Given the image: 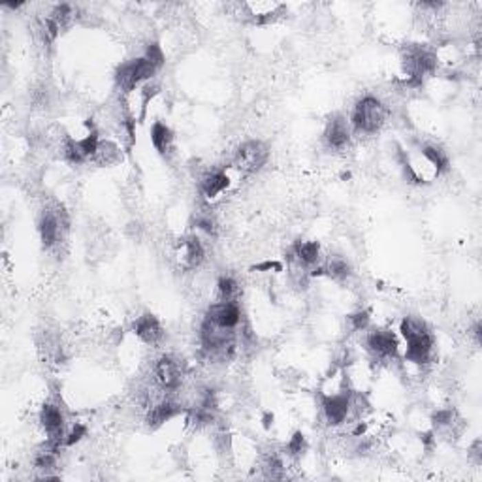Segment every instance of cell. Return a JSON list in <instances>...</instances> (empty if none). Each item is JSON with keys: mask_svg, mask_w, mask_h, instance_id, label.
<instances>
[{"mask_svg": "<svg viewBox=\"0 0 482 482\" xmlns=\"http://www.w3.org/2000/svg\"><path fill=\"white\" fill-rule=\"evenodd\" d=\"M401 335L407 341V353H405V358L412 364H428L430 362V356H432L433 348V337L426 322L422 319H417V317H405L401 320Z\"/></svg>", "mask_w": 482, "mask_h": 482, "instance_id": "1", "label": "cell"}, {"mask_svg": "<svg viewBox=\"0 0 482 482\" xmlns=\"http://www.w3.org/2000/svg\"><path fill=\"white\" fill-rule=\"evenodd\" d=\"M386 115H388V112L381 100L375 96H364L356 102L350 120H353L356 130L366 132V134H373L383 128V125L386 123Z\"/></svg>", "mask_w": 482, "mask_h": 482, "instance_id": "2", "label": "cell"}, {"mask_svg": "<svg viewBox=\"0 0 482 482\" xmlns=\"http://www.w3.org/2000/svg\"><path fill=\"white\" fill-rule=\"evenodd\" d=\"M405 70H407V85H422V79L430 76L437 68V57L432 51L420 48V45H411L407 48L404 57Z\"/></svg>", "mask_w": 482, "mask_h": 482, "instance_id": "3", "label": "cell"}, {"mask_svg": "<svg viewBox=\"0 0 482 482\" xmlns=\"http://www.w3.org/2000/svg\"><path fill=\"white\" fill-rule=\"evenodd\" d=\"M156 68L147 61V59H136L130 63H125L119 66V70L115 74L117 85L125 92L134 91L136 87H140L143 81H147L155 76Z\"/></svg>", "mask_w": 482, "mask_h": 482, "instance_id": "4", "label": "cell"}, {"mask_svg": "<svg viewBox=\"0 0 482 482\" xmlns=\"http://www.w3.org/2000/svg\"><path fill=\"white\" fill-rule=\"evenodd\" d=\"M268 156H270V151L262 142L251 140L235 151L234 168L240 170L241 174H256L258 170H262L264 164L268 163Z\"/></svg>", "mask_w": 482, "mask_h": 482, "instance_id": "5", "label": "cell"}, {"mask_svg": "<svg viewBox=\"0 0 482 482\" xmlns=\"http://www.w3.org/2000/svg\"><path fill=\"white\" fill-rule=\"evenodd\" d=\"M66 217L64 213L59 209V211H45L40 219V224H38V232H40V238H42V243L45 249L55 247L59 243V238H61V230H66Z\"/></svg>", "mask_w": 482, "mask_h": 482, "instance_id": "6", "label": "cell"}, {"mask_svg": "<svg viewBox=\"0 0 482 482\" xmlns=\"http://www.w3.org/2000/svg\"><path fill=\"white\" fill-rule=\"evenodd\" d=\"M206 319L220 328L235 330L241 320V311L235 302H219V304H213L209 307Z\"/></svg>", "mask_w": 482, "mask_h": 482, "instance_id": "7", "label": "cell"}, {"mask_svg": "<svg viewBox=\"0 0 482 482\" xmlns=\"http://www.w3.org/2000/svg\"><path fill=\"white\" fill-rule=\"evenodd\" d=\"M155 379L164 390H176L181 384V379H183L179 362L174 360L171 356H163L160 360L156 362Z\"/></svg>", "mask_w": 482, "mask_h": 482, "instance_id": "8", "label": "cell"}, {"mask_svg": "<svg viewBox=\"0 0 482 482\" xmlns=\"http://www.w3.org/2000/svg\"><path fill=\"white\" fill-rule=\"evenodd\" d=\"M204 255H206V253H204V247H202L198 238L191 235V238L179 240L176 256H178V262L181 268H185V270H194V268H198L200 264H202V260H204Z\"/></svg>", "mask_w": 482, "mask_h": 482, "instance_id": "9", "label": "cell"}, {"mask_svg": "<svg viewBox=\"0 0 482 482\" xmlns=\"http://www.w3.org/2000/svg\"><path fill=\"white\" fill-rule=\"evenodd\" d=\"M40 422H42L43 430L50 435L51 443L61 445L64 441V417L59 407L55 405H43L40 411Z\"/></svg>", "mask_w": 482, "mask_h": 482, "instance_id": "10", "label": "cell"}, {"mask_svg": "<svg viewBox=\"0 0 482 482\" xmlns=\"http://www.w3.org/2000/svg\"><path fill=\"white\" fill-rule=\"evenodd\" d=\"M324 140H326L330 149L341 151L345 149L350 142V132H348V125L345 117L335 115L330 123H328L326 132H324Z\"/></svg>", "mask_w": 482, "mask_h": 482, "instance_id": "11", "label": "cell"}, {"mask_svg": "<svg viewBox=\"0 0 482 482\" xmlns=\"http://www.w3.org/2000/svg\"><path fill=\"white\" fill-rule=\"evenodd\" d=\"M134 333L147 345H156L164 335L160 322L151 313H145L142 317H138V320L134 322Z\"/></svg>", "mask_w": 482, "mask_h": 482, "instance_id": "12", "label": "cell"}, {"mask_svg": "<svg viewBox=\"0 0 482 482\" xmlns=\"http://www.w3.org/2000/svg\"><path fill=\"white\" fill-rule=\"evenodd\" d=\"M324 417L330 424L337 426L345 422L348 411H350V397L347 394H335V396L324 397Z\"/></svg>", "mask_w": 482, "mask_h": 482, "instance_id": "13", "label": "cell"}, {"mask_svg": "<svg viewBox=\"0 0 482 482\" xmlns=\"http://www.w3.org/2000/svg\"><path fill=\"white\" fill-rule=\"evenodd\" d=\"M368 348L375 356L388 358L397 353V341L388 330H375L368 335Z\"/></svg>", "mask_w": 482, "mask_h": 482, "instance_id": "14", "label": "cell"}, {"mask_svg": "<svg viewBox=\"0 0 482 482\" xmlns=\"http://www.w3.org/2000/svg\"><path fill=\"white\" fill-rule=\"evenodd\" d=\"M179 412V407L174 401H160V404H156L151 407V411L147 412V426L149 428H158V426H163L164 422H168V420H171Z\"/></svg>", "mask_w": 482, "mask_h": 482, "instance_id": "15", "label": "cell"}, {"mask_svg": "<svg viewBox=\"0 0 482 482\" xmlns=\"http://www.w3.org/2000/svg\"><path fill=\"white\" fill-rule=\"evenodd\" d=\"M151 142L160 155L166 156L171 153V147H174V134L164 123H155L151 128Z\"/></svg>", "mask_w": 482, "mask_h": 482, "instance_id": "16", "label": "cell"}, {"mask_svg": "<svg viewBox=\"0 0 482 482\" xmlns=\"http://www.w3.org/2000/svg\"><path fill=\"white\" fill-rule=\"evenodd\" d=\"M228 185H230V179H228V176L224 171H211V174H207L206 178L202 179V185H200V187H202L204 196L215 198V196H219L222 191H227Z\"/></svg>", "mask_w": 482, "mask_h": 482, "instance_id": "17", "label": "cell"}, {"mask_svg": "<svg viewBox=\"0 0 482 482\" xmlns=\"http://www.w3.org/2000/svg\"><path fill=\"white\" fill-rule=\"evenodd\" d=\"M120 158L119 147L112 142H100L98 149L92 156V160L100 166H112V164H117Z\"/></svg>", "mask_w": 482, "mask_h": 482, "instance_id": "18", "label": "cell"}, {"mask_svg": "<svg viewBox=\"0 0 482 482\" xmlns=\"http://www.w3.org/2000/svg\"><path fill=\"white\" fill-rule=\"evenodd\" d=\"M294 253L298 256L300 262L311 266V264L319 260L320 247L317 241H300V243H296V247H294Z\"/></svg>", "mask_w": 482, "mask_h": 482, "instance_id": "19", "label": "cell"}, {"mask_svg": "<svg viewBox=\"0 0 482 482\" xmlns=\"http://www.w3.org/2000/svg\"><path fill=\"white\" fill-rule=\"evenodd\" d=\"M322 271H326V275H330L335 281H343V279H347L350 275V264L345 258H341V256H333V258L328 260V264L324 266Z\"/></svg>", "mask_w": 482, "mask_h": 482, "instance_id": "20", "label": "cell"}, {"mask_svg": "<svg viewBox=\"0 0 482 482\" xmlns=\"http://www.w3.org/2000/svg\"><path fill=\"white\" fill-rule=\"evenodd\" d=\"M422 155L426 156V160L432 164L433 168L437 170V174L448 170V156L445 155V151L435 145H426L422 149Z\"/></svg>", "mask_w": 482, "mask_h": 482, "instance_id": "21", "label": "cell"}, {"mask_svg": "<svg viewBox=\"0 0 482 482\" xmlns=\"http://www.w3.org/2000/svg\"><path fill=\"white\" fill-rule=\"evenodd\" d=\"M217 291H219L220 302H234L238 296V283L232 277H220L217 283Z\"/></svg>", "mask_w": 482, "mask_h": 482, "instance_id": "22", "label": "cell"}, {"mask_svg": "<svg viewBox=\"0 0 482 482\" xmlns=\"http://www.w3.org/2000/svg\"><path fill=\"white\" fill-rule=\"evenodd\" d=\"M305 448H307V443H305L304 433L296 432L292 435L291 443H289V452H291L292 456H302V454L305 452Z\"/></svg>", "mask_w": 482, "mask_h": 482, "instance_id": "23", "label": "cell"}, {"mask_svg": "<svg viewBox=\"0 0 482 482\" xmlns=\"http://www.w3.org/2000/svg\"><path fill=\"white\" fill-rule=\"evenodd\" d=\"M145 59L149 61L153 66H155L156 70L160 68L164 64V53H163V50L156 45V43H151L149 48H147V51H145Z\"/></svg>", "mask_w": 482, "mask_h": 482, "instance_id": "24", "label": "cell"}, {"mask_svg": "<svg viewBox=\"0 0 482 482\" xmlns=\"http://www.w3.org/2000/svg\"><path fill=\"white\" fill-rule=\"evenodd\" d=\"M348 320H350V324H353V328H355V330H366V328L369 326V313L368 311H358V313H355V315H350V317H348Z\"/></svg>", "mask_w": 482, "mask_h": 482, "instance_id": "25", "label": "cell"}, {"mask_svg": "<svg viewBox=\"0 0 482 482\" xmlns=\"http://www.w3.org/2000/svg\"><path fill=\"white\" fill-rule=\"evenodd\" d=\"M85 426L83 424H76L74 428H72V432L66 435V439H64V445H68V447H72L74 443H78L83 435H85Z\"/></svg>", "mask_w": 482, "mask_h": 482, "instance_id": "26", "label": "cell"}, {"mask_svg": "<svg viewBox=\"0 0 482 482\" xmlns=\"http://www.w3.org/2000/svg\"><path fill=\"white\" fill-rule=\"evenodd\" d=\"M266 475L270 479H281L283 476V463L277 460V458H271L266 465Z\"/></svg>", "mask_w": 482, "mask_h": 482, "instance_id": "27", "label": "cell"}, {"mask_svg": "<svg viewBox=\"0 0 482 482\" xmlns=\"http://www.w3.org/2000/svg\"><path fill=\"white\" fill-rule=\"evenodd\" d=\"M454 420L452 411H439L433 415V424L439 426V428H445V426H450Z\"/></svg>", "mask_w": 482, "mask_h": 482, "instance_id": "28", "label": "cell"}, {"mask_svg": "<svg viewBox=\"0 0 482 482\" xmlns=\"http://www.w3.org/2000/svg\"><path fill=\"white\" fill-rule=\"evenodd\" d=\"M279 270L281 266L279 264H275V262H266V264H260V266H256V270Z\"/></svg>", "mask_w": 482, "mask_h": 482, "instance_id": "29", "label": "cell"}]
</instances>
